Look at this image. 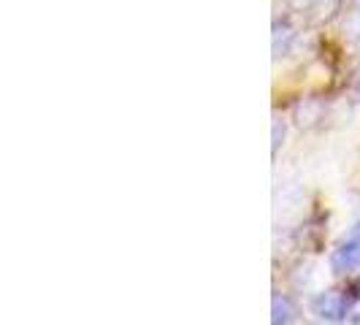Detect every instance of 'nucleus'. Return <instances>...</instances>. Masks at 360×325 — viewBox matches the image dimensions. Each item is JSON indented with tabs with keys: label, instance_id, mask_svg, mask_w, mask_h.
<instances>
[{
	"label": "nucleus",
	"instance_id": "obj_9",
	"mask_svg": "<svg viewBox=\"0 0 360 325\" xmlns=\"http://www.w3.org/2000/svg\"><path fill=\"white\" fill-rule=\"evenodd\" d=\"M339 325H360V298H352V304L347 309L344 320Z\"/></svg>",
	"mask_w": 360,
	"mask_h": 325
},
{
	"label": "nucleus",
	"instance_id": "obj_4",
	"mask_svg": "<svg viewBox=\"0 0 360 325\" xmlns=\"http://www.w3.org/2000/svg\"><path fill=\"white\" fill-rule=\"evenodd\" d=\"M339 17H342V33L347 38V44L360 49V0H344Z\"/></svg>",
	"mask_w": 360,
	"mask_h": 325
},
{
	"label": "nucleus",
	"instance_id": "obj_2",
	"mask_svg": "<svg viewBox=\"0 0 360 325\" xmlns=\"http://www.w3.org/2000/svg\"><path fill=\"white\" fill-rule=\"evenodd\" d=\"M330 269L342 276L360 271V219L352 225L349 236L330 253Z\"/></svg>",
	"mask_w": 360,
	"mask_h": 325
},
{
	"label": "nucleus",
	"instance_id": "obj_1",
	"mask_svg": "<svg viewBox=\"0 0 360 325\" xmlns=\"http://www.w3.org/2000/svg\"><path fill=\"white\" fill-rule=\"evenodd\" d=\"M352 298L342 288H328L311 298V314L323 323H342Z\"/></svg>",
	"mask_w": 360,
	"mask_h": 325
},
{
	"label": "nucleus",
	"instance_id": "obj_10",
	"mask_svg": "<svg viewBox=\"0 0 360 325\" xmlns=\"http://www.w3.org/2000/svg\"><path fill=\"white\" fill-rule=\"evenodd\" d=\"M285 3H288L292 11H311L317 0H285Z\"/></svg>",
	"mask_w": 360,
	"mask_h": 325
},
{
	"label": "nucleus",
	"instance_id": "obj_5",
	"mask_svg": "<svg viewBox=\"0 0 360 325\" xmlns=\"http://www.w3.org/2000/svg\"><path fill=\"white\" fill-rule=\"evenodd\" d=\"M295 317H298V307H295L292 295L276 290L271 298V325H290L295 323Z\"/></svg>",
	"mask_w": 360,
	"mask_h": 325
},
{
	"label": "nucleus",
	"instance_id": "obj_7",
	"mask_svg": "<svg viewBox=\"0 0 360 325\" xmlns=\"http://www.w3.org/2000/svg\"><path fill=\"white\" fill-rule=\"evenodd\" d=\"M342 8H344V0H317L311 11H314V17L320 19V22H328V19L339 17Z\"/></svg>",
	"mask_w": 360,
	"mask_h": 325
},
{
	"label": "nucleus",
	"instance_id": "obj_8",
	"mask_svg": "<svg viewBox=\"0 0 360 325\" xmlns=\"http://www.w3.org/2000/svg\"><path fill=\"white\" fill-rule=\"evenodd\" d=\"M285 133H288V127H285V122L276 117L274 125H271V152H274V155L279 152V146L285 144Z\"/></svg>",
	"mask_w": 360,
	"mask_h": 325
},
{
	"label": "nucleus",
	"instance_id": "obj_6",
	"mask_svg": "<svg viewBox=\"0 0 360 325\" xmlns=\"http://www.w3.org/2000/svg\"><path fill=\"white\" fill-rule=\"evenodd\" d=\"M323 120V106L317 101H301L295 106V122L298 127H311Z\"/></svg>",
	"mask_w": 360,
	"mask_h": 325
},
{
	"label": "nucleus",
	"instance_id": "obj_3",
	"mask_svg": "<svg viewBox=\"0 0 360 325\" xmlns=\"http://www.w3.org/2000/svg\"><path fill=\"white\" fill-rule=\"evenodd\" d=\"M298 38V30L295 25L290 22V17H276L274 19V36H271V44H274V57H288L292 44Z\"/></svg>",
	"mask_w": 360,
	"mask_h": 325
},
{
	"label": "nucleus",
	"instance_id": "obj_11",
	"mask_svg": "<svg viewBox=\"0 0 360 325\" xmlns=\"http://www.w3.org/2000/svg\"><path fill=\"white\" fill-rule=\"evenodd\" d=\"M355 95L360 98V71H358V76H355Z\"/></svg>",
	"mask_w": 360,
	"mask_h": 325
}]
</instances>
